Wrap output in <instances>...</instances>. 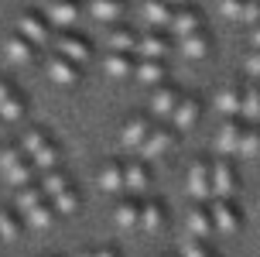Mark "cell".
Masks as SVG:
<instances>
[{
	"mask_svg": "<svg viewBox=\"0 0 260 257\" xmlns=\"http://www.w3.org/2000/svg\"><path fill=\"white\" fill-rule=\"evenodd\" d=\"M212 103H216V110H219L222 117H240V110H243V86H240V82L222 86Z\"/></svg>",
	"mask_w": 260,
	"mask_h": 257,
	"instance_id": "cell-26",
	"label": "cell"
},
{
	"mask_svg": "<svg viewBox=\"0 0 260 257\" xmlns=\"http://www.w3.org/2000/svg\"><path fill=\"white\" fill-rule=\"evenodd\" d=\"M206 27V14L192 7V4H185V7H175V17H171V35L175 38H185V35H195V31H202Z\"/></svg>",
	"mask_w": 260,
	"mask_h": 257,
	"instance_id": "cell-17",
	"label": "cell"
},
{
	"mask_svg": "<svg viewBox=\"0 0 260 257\" xmlns=\"http://www.w3.org/2000/svg\"><path fill=\"white\" fill-rule=\"evenodd\" d=\"M4 55H7V62H11V65L27 69V65H35V59H38V45H31L24 35H17V31H14L11 38L4 41Z\"/></svg>",
	"mask_w": 260,
	"mask_h": 257,
	"instance_id": "cell-15",
	"label": "cell"
},
{
	"mask_svg": "<svg viewBox=\"0 0 260 257\" xmlns=\"http://www.w3.org/2000/svg\"><path fill=\"white\" fill-rule=\"evenodd\" d=\"M243 69L250 72V79H253V82H260V48H250V51H247Z\"/></svg>",
	"mask_w": 260,
	"mask_h": 257,
	"instance_id": "cell-38",
	"label": "cell"
},
{
	"mask_svg": "<svg viewBox=\"0 0 260 257\" xmlns=\"http://www.w3.org/2000/svg\"><path fill=\"white\" fill-rule=\"evenodd\" d=\"M58 55H65V59H72L76 65H89L92 62V41L82 38L79 31H62L58 38H55L52 45Z\"/></svg>",
	"mask_w": 260,
	"mask_h": 257,
	"instance_id": "cell-8",
	"label": "cell"
},
{
	"mask_svg": "<svg viewBox=\"0 0 260 257\" xmlns=\"http://www.w3.org/2000/svg\"><path fill=\"white\" fill-rule=\"evenodd\" d=\"M240 134H243V117H222L219 130H216V151L240 154Z\"/></svg>",
	"mask_w": 260,
	"mask_h": 257,
	"instance_id": "cell-20",
	"label": "cell"
},
{
	"mask_svg": "<svg viewBox=\"0 0 260 257\" xmlns=\"http://www.w3.org/2000/svg\"><path fill=\"white\" fill-rule=\"evenodd\" d=\"M161 226H165V206L157 203V199L141 203V230L144 233H157Z\"/></svg>",
	"mask_w": 260,
	"mask_h": 257,
	"instance_id": "cell-32",
	"label": "cell"
},
{
	"mask_svg": "<svg viewBox=\"0 0 260 257\" xmlns=\"http://www.w3.org/2000/svg\"><path fill=\"white\" fill-rule=\"evenodd\" d=\"M24 110H27L24 96L14 90L11 79L0 76V120H4V124H17V120L24 117Z\"/></svg>",
	"mask_w": 260,
	"mask_h": 257,
	"instance_id": "cell-12",
	"label": "cell"
},
{
	"mask_svg": "<svg viewBox=\"0 0 260 257\" xmlns=\"http://www.w3.org/2000/svg\"><path fill=\"white\" fill-rule=\"evenodd\" d=\"M123 192L134 199L147 192V168L141 161H123Z\"/></svg>",
	"mask_w": 260,
	"mask_h": 257,
	"instance_id": "cell-29",
	"label": "cell"
},
{
	"mask_svg": "<svg viewBox=\"0 0 260 257\" xmlns=\"http://www.w3.org/2000/svg\"><path fill=\"white\" fill-rule=\"evenodd\" d=\"M141 17L147 27H154V31H168L171 35V17H175V7L165 4V0H144L141 4Z\"/></svg>",
	"mask_w": 260,
	"mask_h": 257,
	"instance_id": "cell-21",
	"label": "cell"
},
{
	"mask_svg": "<svg viewBox=\"0 0 260 257\" xmlns=\"http://www.w3.org/2000/svg\"><path fill=\"white\" fill-rule=\"evenodd\" d=\"M240 117L247 124H260V82L243 86V110H240Z\"/></svg>",
	"mask_w": 260,
	"mask_h": 257,
	"instance_id": "cell-33",
	"label": "cell"
},
{
	"mask_svg": "<svg viewBox=\"0 0 260 257\" xmlns=\"http://www.w3.org/2000/svg\"><path fill=\"white\" fill-rule=\"evenodd\" d=\"M134 48H137V31L127 24H110V31H106V51H130L134 55Z\"/></svg>",
	"mask_w": 260,
	"mask_h": 257,
	"instance_id": "cell-30",
	"label": "cell"
},
{
	"mask_svg": "<svg viewBox=\"0 0 260 257\" xmlns=\"http://www.w3.org/2000/svg\"><path fill=\"white\" fill-rule=\"evenodd\" d=\"M212 223H216V233H236L240 226H243V213L236 209L233 199H212Z\"/></svg>",
	"mask_w": 260,
	"mask_h": 257,
	"instance_id": "cell-11",
	"label": "cell"
},
{
	"mask_svg": "<svg viewBox=\"0 0 260 257\" xmlns=\"http://www.w3.org/2000/svg\"><path fill=\"white\" fill-rule=\"evenodd\" d=\"M185 189L195 203H212V161L209 158H195L188 168V182Z\"/></svg>",
	"mask_w": 260,
	"mask_h": 257,
	"instance_id": "cell-6",
	"label": "cell"
},
{
	"mask_svg": "<svg viewBox=\"0 0 260 257\" xmlns=\"http://www.w3.org/2000/svg\"><path fill=\"white\" fill-rule=\"evenodd\" d=\"M21 151L31 158V165L41 168V172H55L58 161H62V154H58V144L45 134L41 127H27L24 137H21Z\"/></svg>",
	"mask_w": 260,
	"mask_h": 257,
	"instance_id": "cell-2",
	"label": "cell"
},
{
	"mask_svg": "<svg viewBox=\"0 0 260 257\" xmlns=\"http://www.w3.org/2000/svg\"><path fill=\"white\" fill-rule=\"evenodd\" d=\"M86 14L100 24H120L127 17V0H86Z\"/></svg>",
	"mask_w": 260,
	"mask_h": 257,
	"instance_id": "cell-19",
	"label": "cell"
},
{
	"mask_svg": "<svg viewBox=\"0 0 260 257\" xmlns=\"http://www.w3.org/2000/svg\"><path fill=\"white\" fill-rule=\"evenodd\" d=\"M240 154H243V158H257V154H260V124H247V120H243Z\"/></svg>",
	"mask_w": 260,
	"mask_h": 257,
	"instance_id": "cell-35",
	"label": "cell"
},
{
	"mask_svg": "<svg viewBox=\"0 0 260 257\" xmlns=\"http://www.w3.org/2000/svg\"><path fill=\"white\" fill-rule=\"evenodd\" d=\"M185 226H188V233L192 237H212L216 233V223H212V209H209L206 203H195L188 213H185Z\"/></svg>",
	"mask_w": 260,
	"mask_h": 257,
	"instance_id": "cell-25",
	"label": "cell"
},
{
	"mask_svg": "<svg viewBox=\"0 0 260 257\" xmlns=\"http://www.w3.org/2000/svg\"><path fill=\"white\" fill-rule=\"evenodd\" d=\"M178 48H182L185 59L199 62V59H206L209 51H212V35L202 27V31H195V35H185V38H178Z\"/></svg>",
	"mask_w": 260,
	"mask_h": 257,
	"instance_id": "cell-27",
	"label": "cell"
},
{
	"mask_svg": "<svg viewBox=\"0 0 260 257\" xmlns=\"http://www.w3.org/2000/svg\"><path fill=\"white\" fill-rule=\"evenodd\" d=\"M103 69L113 79H127V76H134V69H137V55H130V51H106Z\"/></svg>",
	"mask_w": 260,
	"mask_h": 257,
	"instance_id": "cell-31",
	"label": "cell"
},
{
	"mask_svg": "<svg viewBox=\"0 0 260 257\" xmlns=\"http://www.w3.org/2000/svg\"><path fill=\"white\" fill-rule=\"evenodd\" d=\"M154 130V124H151V117L144 113H134L123 120V127H120V144L123 148H130V151H141V144L147 141V134Z\"/></svg>",
	"mask_w": 260,
	"mask_h": 257,
	"instance_id": "cell-14",
	"label": "cell"
},
{
	"mask_svg": "<svg viewBox=\"0 0 260 257\" xmlns=\"http://www.w3.org/2000/svg\"><path fill=\"white\" fill-rule=\"evenodd\" d=\"M52 21L45 17V11H24L21 17H17V35H24L31 45H38V48H45V45H52Z\"/></svg>",
	"mask_w": 260,
	"mask_h": 257,
	"instance_id": "cell-5",
	"label": "cell"
},
{
	"mask_svg": "<svg viewBox=\"0 0 260 257\" xmlns=\"http://www.w3.org/2000/svg\"><path fill=\"white\" fill-rule=\"evenodd\" d=\"M199 117H202V103H199V96H182L178 100V106L171 110V127L175 130H192L195 124H199Z\"/></svg>",
	"mask_w": 260,
	"mask_h": 257,
	"instance_id": "cell-23",
	"label": "cell"
},
{
	"mask_svg": "<svg viewBox=\"0 0 260 257\" xmlns=\"http://www.w3.org/2000/svg\"><path fill=\"white\" fill-rule=\"evenodd\" d=\"M178 100H182V93H178V86H171V82H161V86H154L151 90V100H147V113L151 117H171V110L178 106Z\"/></svg>",
	"mask_w": 260,
	"mask_h": 257,
	"instance_id": "cell-16",
	"label": "cell"
},
{
	"mask_svg": "<svg viewBox=\"0 0 260 257\" xmlns=\"http://www.w3.org/2000/svg\"><path fill=\"white\" fill-rule=\"evenodd\" d=\"M250 45H253V48H260V24L250 27Z\"/></svg>",
	"mask_w": 260,
	"mask_h": 257,
	"instance_id": "cell-40",
	"label": "cell"
},
{
	"mask_svg": "<svg viewBox=\"0 0 260 257\" xmlns=\"http://www.w3.org/2000/svg\"><path fill=\"white\" fill-rule=\"evenodd\" d=\"M14 203H17V213H21V219H24L31 230H48V226H55V216H58V209L52 206V199L41 192V185H24V189H17V195H14Z\"/></svg>",
	"mask_w": 260,
	"mask_h": 257,
	"instance_id": "cell-1",
	"label": "cell"
},
{
	"mask_svg": "<svg viewBox=\"0 0 260 257\" xmlns=\"http://www.w3.org/2000/svg\"><path fill=\"white\" fill-rule=\"evenodd\" d=\"M171 148H175V130L171 127H154L151 134H147V141L141 144V158L157 161V158H165Z\"/></svg>",
	"mask_w": 260,
	"mask_h": 257,
	"instance_id": "cell-22",
	"label": "cell"
},
{
	"mask_svg": "<svg viewBox=\"0 0 260 257\" xmlns=\"http://www.w3.org/2000/svg\"><path fill=\"white\" fill-rule=\"evenodd\" d=\"M41 192L52 199V206L62 213V216H69V213H76L79 209V189L76 182L69 179L65 172H45V179H41Z\"/></svg>",
	"mask_w": 260,
	"mask_h": 257,
	"instance_id": "cell-3",
	"label": "cell"
},
{
	"mask_svg": "<svg viewBox=\"0 0 260 257\" xmlns=\"http://www.w3.org/2000/svg\"><path fill=\"white\" fill-rule=\"evenodd\" d=\"M236 185H240V179H236L233 165L226 158L212 161V199H233Z\"/></svg>",
	"mask_w": 260,
	"mask_h": 257,
	"instance_id": "cell-18",
	"label": "cell"
},
{
	"mask_svg": "<svg viewBox=\"0 0 260 257\" xmlns=\"http://www.w3.org/2000/svg\"><path fill=\"white\" fill-rule=\"evenodd\" d=\"M79 257H120V254L110 250V247H100V250H86V254H79Z\"/></svg>",
	"mask_w": 260,
	"mask_h": 257,
	"instance_id": "cell-39",
	"label": "cell"
},
{
	"mask_svg": "<svg viewBox=\"0 0 260 257\" xmlns=\"http://www.w3.org/2000/svg\"><path fill=\"white\" fill-rule=\"evenodd\" d=\"M0 179L11 182L14 189L31 185V179H35V165H31V158L21 151V144H17V148H11V144L0 148Z\"/></svg>",
	"mask_w": 260,
	"mask_h": 257,
	"instance_id": "cell-4",
	"label": "cell"
},
{
	"mask_svg": "<svg viewBox=\"0 0 260 257\" xmlns=\"http://www.w3.org/2000/svg\"><path fill=\"white\" fill-rule=\"evenodd\" d=\"M178 257H212V250L206 247V240L202 237H185L182 240V247H178Z\"/></svg>",
	"mask_w": 260,
	"mask_h": 257,
	"instance_id": "cell-37",
	"label": "cell"
},
{
	"mask_svg": "<svg viewBox=\"0 0 260 257\" xmlns=\"http://www.w3.org/2000/svg\"><path fill=\"white\" fill-rule=\"evenodd\" d=\"M219 14L236 24H260V0H219Z\"/></svg>",
	"mask_w": 260,
	"mask_h": 257,
	"instance_id": "cell-13",
	"label": "cell"
},
{
	"mask_svg": "<svg viewBox=\"0 0 260 257\" xmlns=\"http://www.w3.org/2000/svg\"><path fill=\"white\" fill-rule=\"evenodd\" d=\"M165 4H171V7H185V4H192V0H165Z\"/></svg>",
	"mask_w": 260,
	"mask_h": 257,
	"instance_id": "cell-41",
	"label": "cell"
},
{
	"mask_svg": "<svg viewBox=\"0 0 260 257\" xmlns=\"http://www.w3.org/2000/svg\"><path fill=\"white\" fill-rule=\"evenodd\" d=\"M113 223H117L120 230H141V203L127 195V199H120L113 206Z\"/></svg>",
	"mask_w": 260,
	"mask_h": 257,
	"instance_id": "cell-28",
	"label": "cell"
},
{
	"mask_svg": "<svg viewBox=\"0 0 260 257\" xmlns=\"http://www.w3.org/2000/svg\"><path fill=\"white\" fill-rule=\"evenodd\" d=\"M17 237H21L17 209H0V240H17Z\"/></svg>",
	"mask_w": 260,
	"mask_h": 257,
	"instance_id": "cell-36",
	"label": "cell"
},
{
	"mask_svg": "<svg viewBox=\"0 0 260 257\" xmlns=\"http://www.w3.org/2000/svg\"><path fill=\"white\" fill-rule=\"evenodd\" d=\"M45 72H48V79H52L55 86H76L79 79H82V65H76L72 59L52 51V55L45 59Z\"/></svg>",
	"mask_w": 260,
	"mask_h": 257,
	"instance_id": "cell-9",
	"label": "cell"
},
{
	"mask_svg": "<svg viewBox=\"0 0 260 257\" xmlns=\"http://www.w3.org/2000/svg\"><path fill=\"white\" fill-rule=\"evenodd\" d=\"M134 79L141 86H147V90H154L161 82H168V65H165V59H137Z\"/></svg>",
	"mask_w": 260,
	"mask_h": 257,
	"instance_id": "cell-24",
	"label": "cell"
},
{
	"mask_svg": "<svg viewBox=\"0 0 260 257\" xmlns=\"http://www.w3.org/2000/svg\"><path fill=\"white\" fill-rule=\"evenodd\" d=\"M168 51H171V35L168 31L147 27L144 35H137V48H134L137 59H168Z\"/></svg>",
	"mask_w": 260,
	"mask_h": 257,
	"instance_id": "cell-10",
	"label": "cell"
},
{
	"mask_svg": "<svg viewBox=\"0 0 260 257\" xmlns=\"http://www.w3.org/2000/svg\"><path fill=\"white\" fill-rule=\"evenodd\" d=\"M82 14H86V4L82 0H48V7H45V17L58 31H72Z\"/></svg>",
	"mask_w": 260,
	"mask_h": 257,
	"instance_id": "cell-7",
	"label": "cell"
},
{
	"mask_svg": "<svg viewBox=\"0 0 260 257\" xmlns=\"http://www.w3.org/2000/svg\"><path fill=\"white\" fill-rule=\"evenodd\" d=\"M100 189L103 192H123V165H117V161H110V165L100 168Z\"/></svg>",
	"mask_w": 260,
	"mask_h": 257,
	"instance_id": "cell-34",
	"label": "cell"
}]
</instances>
